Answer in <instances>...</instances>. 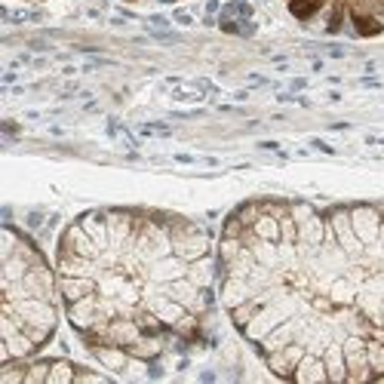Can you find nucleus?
Masks as SVG:
<instances>
[{"mask_svg":"<svg viewBox=\"0 0 384 384\" xmlns=\"http://www.w3.org/2000/svg\"><path fill=\"white\" fill-rule=\"evenodd\" d=\"M308 354V347H304V341H289L283 351H274V354H265L268 357V366H271V372L277 378H293L295 366L302 363V357Z\"/></svg>","mask_w":384,"mask_h":384,"instance_id":"obj_5","label":"nucleus"},{"mask_svg":"<svg viewBox=\"0 0 384 384\" xmlns=\"http://www.w3.org/2000/svg\"><path fill=\"white\" fill-rule=\"evenodd\" d=\"M259 311H261V304L255 302V298H246L243 304H237V308H231V320L240 326V329H243V326H246V323H249V320H252L255 314H259Z\"/></svg>","mask_w":384,"mask_h":384,"instance_id":"obj_16","label":"nucleus"},{"mask_svg":"<svg viewBox=\"0 0 384 384\" xmlns=\"http://www.w3.org/2000/svg\"><path fill=\"white\" fill-rule=\"evenodd\" d=\"M160 351H163L160 332H141V338L136 341V344L126 347V354H130V357H136V360H154Z\"/></svg>","mask_w":384,"mask_h":384,"instance_id":"obj_11","label":"nucleus"},{"mask_svg":"<svg viewBox=\"0 0 384 384\" xmlns=\"http://www.w3.org/2000/svg\"><path fill=\"white\" fill-rule=\"evenodd\" d=\"M293 381L298 384H323V381H329V375H326V363L320 354H304L302 363L295 366V372H293Z\"/></svg>","mask_w":384,"mask_h":384,"instance_id":"obj_7","label":"nucleus"},{"mask_svg":"<svg viewBox=\"0 0 384 384\" xmlns=\"http://www.w3.org/2000/svg\"><path fill=\"white\" fill-rule=\"evenodd\" d=\"M252 231H255V237L271 240V243H280V218L271 216V212H265V209H261V216L255 218Z\"/></svg>","mask_w":384,"mask_h":384,"instance_id":"obj_12","label":"nucleus"},{"mask_svg":"<svg viewBox=\"0 0 384 384\" xmlns=\"http://www.w3.org/2000/svg\"><path fill=\"white\" fill-rule=\"evenodd\" d=\"M366 357H369V369H372L375 378H384V344L375 338H366Z\"/></svg>","mask_w":384,"mask_h":384,"instance_id":"obj_14","label":"nucleus"},{"mask_svg":"<svg viewBox=\"0 0 384 384\" xmlns=\"http://www.w3.org/2000/svg\"><path fill=\"white\" fill-rule=\"evenodd\" d=\"M169 234H173V249L184 261H197L209 255V237L197 225L184 222V218L169 216Z\"/></svg>","mask_w":384,"mask_h":384,"instance_id":"obj_1","label":"nucleus"},{"mask_svg":"<svg viewBox=\"0 0 384 384\" xmlns=\"http://www.w3.org/2000/svg\"><path fill=\"white\" fill-rule=\"evenodd\" d=\"M341 347H344V360H347V381L351 384L375 381L372 369H369V357H366V338L357 335V332H344Z\"/></svg>","mask_w":384,"mask_h":384,"instance_id":"obj_2","label":"nucleus"},{"mask_svg":"<svg viewBox=\"0 0 384 384\" xmlns=\"http://www.w3.org/2000/svg\"><path fill=\"white\" fill-rule=\"evenodd\" d=\"M323 363H326V375H329L332 384L347 381V360H344V347H341V338H332L323 351Z\"/></svg>","mask_w":384,"mask_h":384,"instance_id":"obj_9","label":"nucleus"},{"mask_svg":"<svg viewBox=\"0 0 384 384\" xmlns=\"http://www.w3.org/2000/svg\"><path fill=\"white\" fill-rule=\"evenodd\" d=\"M351 222H354V231H357V237L366 246L378 243L384 218H381V212L375 209V206H354V209H351Z\"/></svg>","mask_w":384,"mask_h":384,"instance_id":"obj_4","label":"nucleus"},{"mask_svg":"<svg viewBox=\"0 0 384 384\" xmlns=\"http://www.w3.org/2000/svg\"><path fill=\"white\" fill-rule=\"evenodd\" d=\"M351 19H354V25H357V31L363 34V37L381 34V22H378V19H372V16H366L363 10H354V12H351Z\"/></svg>","mask_w":384,"mask_h":384,"instance_id":"obj_17","label":"nucleus"},{"mask_svg":"<svg viewBox=\"0 0 384 384\" xmlns=\"http://www.w3.org/2000/svg\"><path fill=\"white\" fill-rule=\"evenodd\" d=\"M329 225H332V231H335V240H338V246L344 249L351 259H360L363 252H366V243L357 237V231H354V222H351V209H332L329 216Z\"/></svg>","mask_w":384,"mask_h":384,"instance_id":"obj_3","label":"nucleus"},{"mask_svg":"<svg viewBox=\"0 0 384 384\" xmlns=\"http://www.w3.org/2000/svg\"><path fill=\"white\" fill-rule=\"evenodd\" d=\"M74 381H89V384H102V375L96 372H83V369H77V378Z\"/></svg>","mask_w":384,"mask_h":384,"instance_id":"obj_20","label":"nucleus"},{"mask_svg":"<svg viewBox=\"0 0 384 384\" xmlns=\"http://www.w3.org/2000/svg\"><path fill=\"white\" fill-rule=\"evenodd\" d=\"M77 378V369L71 366L68 360H53V366H49V381L46 384H71Z\"/></svg>","mask_w":384,"mask_h":384,"instance_id":"obj_15","label":"nucleus"},{"mask_svg":"<svg viewBox=\"0 0 384 384\" xmlns=\"http://www.w3.org/2000/svg\"><path fill=\"white\" fill-rule=\"evenodd\" d=\"M59 252H77V255H87V259H98V246L92 243V237L80 222H74L65 231V237H62V243H59Z\"/></svg>","mask_w":384,"mask_h":384,"instance_id":"obj_6","label":"nucleus"},{"mask_svg":"<svg viewBox=\"0 0 384 384\" xmlns=\"http://www.w3.org/2000/svg\"><path fill=\"white\" fill-rule=\"evenodd\" d=\"M49 366H53V363H28L25 384H46L49 381Z\"/></svg>","mask_w":384,"mask_h":384,"instance_id":"obj_19","label":"nucleus"},{"mask_svg":"<svg viewBox=\"0 0 384 384\" xmlns=\"http://www.w3.org/2000/svg\"><path fill=\"white\" fill-rule=\"evenodd\" d=\"M59 293L65 298V304H74L80 298L98 293V280L96 277H59Z\"/></svg>","mask_w":384,"mask_h":384,"instance_id":"obj_8","label":"nucleus"},{"mask_svg":"<svg viewBox=\"0 0 384 384\" xmlns=\"http://www.w3.org/2000/svg\"><path fill=\"white\" fill-rule=\"evenodd\" d=\"M25 375H28L25 360H12L0 366V384H25Z\"/></svg>","mask_w":384,"mask_h":384,"instance_id":"obj_13","label":"nucleus"},{"mask_svg":"<svg viewBox=\"0 0 384 384\" xmlns=\"http://www.w3.org/2000/svg\"><path fill=\"white\" fill-rule=\"evenodd\" d=\"M320 3L323 0H289V10H293L295 19H311L320 10Z\"/></svg>","mask_w":384,"mask_h":384,"instance_id":"obj_18","label":"nucleus"},{"mask_svg":"<svg viewBox=\"0 0 384 384\" xmlns=\"http://www.w3.org/2000/svg\"><path fill=\"white\" fill-rule=\"evenodd\" d=\"M326 218L320 216V212H311L304 222H298V240L295 243H302V246H323V237H326Z\"/></svg>","mask_w":384,"mask_h":384,"instance_id":"obj_10","label":"nucleus"}]
</instances>
